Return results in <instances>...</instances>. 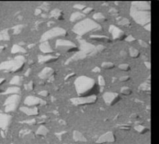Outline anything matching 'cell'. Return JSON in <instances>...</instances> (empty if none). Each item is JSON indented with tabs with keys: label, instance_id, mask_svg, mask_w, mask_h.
I'll return each mask as SVG.
<instances>
[{
	"label": "cell",
	"instance_id": "1",
	"mask_svg": "<svg viewBox=\"0 0 159 144\" xmlns=\"http://www.w3.org/2000/svg\"><path fill=\"white\" fill-rule=\"evenodd\" d=\"M75 88L79 97L88 96L96 89V82L92 78L82 75L75 79Z\"/></svg>",
	"mask_w": 159,
	"mask_h": 144
},
{
	"label": "cell",
	"instance_id": "2",
	"mask_svg": "<svg viewBox=\"0 0 159 144\" xmlns=\"http://www.w3.org/2000/svg\"><path fill=\"white\" fill-rule=\"evenodd\" d=\"M101 30L102 26L90 18H85L80 22H78L72 28L73 32L79 37H83L89 33Z\"/></svg>",
	"mask_w": 159,
	"mask_h": 144
},
{
	"label": "cell",
	"instance_id": "3",
	"mask_svg": "<svg viewBox=\"0 0 159 144\" xmlns=\"http://www.w3.org/2000/svg\"><path fill=\"white\" fill-rule=\"evenodd\" d=\"M27 62L25 57L22 54L16 55L13 59L0 64V71H7L11 73H17L21 71Z\"/></svg>",
	"mask_w": 159,
	"mask_h": 144
},
{
	"label": "cell",
	"instance_id": "4",
	"mask_svg": "<svg viewBox=\"0 0 159 144\" xmlns=\"http://www.w3.org/2000/svg\"><path fill=\"white\" fill-rule=\"evenodd\" d=\"M130 15L135 23L142 27H144L148 23H151V12L140 11L131 6Z\"/></svg>",
	"mask_w": 159,
	"mask_h": 144
},
{
	"label": "cell",
	"instance_id": "5",
	"mask_svg": "<svg viewBox=\"0 0 159 144\" xmlns=\"http://www.w3.org/2000/svg\"><path fill=\"white\" fill-rule=\"evenodd\" d=\"M67 35V30L62 28V27H53V28L43 33L40 39V42H46V41H49L51 39L56 38V37H65Z\"/></svg>",
	"mask_w": 159,
	"mask_h": 144
},
{
	"label": "cell",
	"instance_id": "6",
	"mask_svg": "<svg viewBox=\"0 0 159 144\" xmlns=\"http://www.w3.org/2000/svg\"><path fill=\"white\" fill-rule=\"evenodd\" d=\"M55 47L63 53H76L79 50V47L75 43L64 39H58L56 41Z\"/></svg>",
	"mask_w": 159,
	"mask_h": 144
},
{
	"label": "cell",
	"instance_id": "7",
	"mask_svg": "<svg viewBox=\"0 0 159 144\" xmlns=\"http://www.w3.org/2000/svg\"><path fill=\"white\" fill-rule=\"evenodd\" d=\"M21 102V96L19 95H10L5 101L4 106H5V112H13L18 109L19 103Z\"/></svg>",
	"mask_w": 159,
	"mask_h": 144
},
{
	"label": "cell",
	"instance_id": "8",
	"mask_svg": "<svg viewBox=\"0 0 159 144\" xmlns=\"http://www.w3.org/2000/svg\"><path fill=\"white\" fill-rule=\"evenodd\" d=\"M97 96L96 95H91L85 96V97H75V98H71L70 101L74 106H82L94 104L97 101Z\"/></svg>",
	"mask_w": 159,
	"mask_h": 144
},
{
	"label": "cell",
	"instance_id": "9",
	"mask_svg": "<svg viewBox=\"0 0 159 144\" xmlns=\"http://www.w3.org/2000/svg\"><path fill=\"white\" fill-rule=\"evenodd\" d=\"M79 44H80V46H79L80 50H79L82 51L87 57H90V56L92 57V56H95L99 54L96 46H95L91 43L87 42L86 41H84V40H80Z\"/></svg>",
	"mask_w": 159,
	"mask_h": 144
},
{
	"label": "cell",
	"instance_id": "10",
	"mask_svg": "<svg viewBox=\"0 0 159 144\" xmlns=\"http://www.w3.org/2000/svg\"><path fill=\"white\" fill-rule=\"evenodd\" d=\"M103 99L107 106H113L120 102V96L118 93L113 92H106L103 95Z\"/></svg>",
	"mask_w": 159,
	"mask_h": 144
},
{
	"label": "cell",
	"instance_id": "11",
	"mask_svg": "<svg viewBox=\"0 0 159 144\" xmlns=\"http://www.w3.org/2000/svg\"><path fill=\"white\" fill-rule=\"evenodd\" d=\"M24 104L27 107H36V106H46L47 102L43 98L33 95H29L24 99Z\"/></svg>",
	"mask_w": 159,
	"mask_h": 144
},
{
	"label": "cell",
	"instance_id": "12",
	"mask_svg": "<svg viewBox=\"0 0 159 144\" xmlns=\"http://www.w3.org/2000/svg\"><path fill=\"white\" fill-rule=\"evenodd\" d=\"M109 32L112 35L113 41H123L126 38V33L124 31L120 30L119 27L114 25H110L109 27Z\"/></svg>",
	"mask_w": 159,
	"mask_h": 144
},
{
	"label": "cell",
	"instance_id": "13",
	"mask_svg": "<svg viewBox=\"0 0 159 144\" xmlns=\"http://www.w3.org/2000/svg\"><path fill=\"white\" fill-rule=\"evenodd\" d=\"M116 140H117V138H116L114 133L112 131H109V132H106L104 134L101 135L96 140V143L99 144L109 143H113L115 142Z\"/></svg>",
	"mask_w": 159,
	"mask_h": 144
},
{
	"label": "cell",
	"instance_id": "14",
	"mask_svg": "<svg viewBox=\"0 0 159 144\" xmlns=\"http://www.w3.org/2000/svg\"><path fill=\"white\" fill-rule=\"evenodd\" d=\"M12 120H13V117L10 114L1 113L0 114V128L4 130L7 129L11 125Z\"/></svg>",
	"mask_w": 159,
	"mask_h": 144
},
{
	"label": "cell",
	"instance_id": "15",
	"mask_svg": "<svg viewBox=\"0 0 159 144\" xmlns=\"http://www.w3.org/2000/svg\"><path fill=\"white\" fill-rule=\"evenodd\" d=\"M131 6L140 11L151 12V4L148 2L144 1H136L131 3Z\"/></svg>",
	"mask_w": 159,
	"mask_h": 144
},
{
	"label": "cell",
	"instance_id": "16",
	"mask_svg": "<svg viewBox=\"0 0 159 144\" xmlns=\"http://www.w3.org/2000/svg\"><path fill=\"white\" fill-rule=\"evenodd\" d=\"M54 73L55 71L53 68L50 67H46L40 71V73L38 74V76L40 79L45 80V79H49L54 77Z\"/></svg>",
	"mask_w": 159,
	"mask_h": 144
},
{
	"label": "cell",
	"instance_id": "17",
	"mask_svg": "<svg viewBox=\"0 0 159 144\" xmlns=\"http://www.w3.org/2000/svg\"><path fill=\"white\" fill-rule=\"evenodd\" d=\"M37 58H38V62L40 64H49L56 61L58 59V57L51 55V54H40Z\"/></svg>",
	"mask_w": 159,
	"mask_h": 144
},
{
	"label": "cell",
	"instance_id": "18",
	"mask_svg": "<svg viewBox=\"0 0 159 144\" xmlns=\"http://www.w3.org/2000/svg\"><path fill=\"white\" fill-rule=\"evenodd\" d=\"M19 110L25 114L27 116H36L40 113V110L36 107H27V106H23L19 109Z\"/></svg>",
	"mask_w": 159,
	"mask_h": 144
},
{
	"label": "cell",
	"instance_id": "19",
	"mask_svg": "<svg viewBox=\"0 0 159 144\" xmlns=\"http://www.w3.org/2000/svg\"><path fill=\"white\" fill-rule=\"evenodd\" d=\"M87 58V56L83 53L82 51L81 50H79L77 51L75 54L73 56H71V58H68V59L65 62V64H70L73 63V62L78 61H82V60H85Z\"/></svg>",
	"mask_w": 159,
	"mask_h": 144
},
{
	"label": "cell",
	"instance_id": "20",
	"mask_svg": "<svg viewBox=\"0 0 159 144\" xmlns=\"http://www.w3.org/2000/svg\"><path fill=\"white\" fill-rule=\"evenodd\" d=\"M39 49H40V50L41 51L42 54H50L54 53V49L51 47L50 43L48 42V41L40 43V46H39Z\"/></svg>",
	"mask_w": 159,
	"mask_h": 144
},
{
	"label": "cell",
	"instance_id": "21",
	"mask_svg": "<svg viewBox=\"0 0 159 144\" xmlns=\"http://www.w3.org/2000/svg\"><path fill=\"white\" fill-rule=\"evenodd\" d=\"M85 18V15L83 14L82 12H75L70 16V21L71 23H77V22H80Z\"/></svg>",
	"mask_w": 159,
	"mask_h": 144
},
{
	"label": "cell",
	"instance_id": "22",
	"mask_svg": "<svg viewBox=\"0 0 159 144\" xmlns=\"http://www.w3.org/2000/svg\"><path fill=\"white\" fill-rule=\"evenodd\" d=\"M90 39L93 40L95 41H99V42H103V43H111L112 40L107 36L105 35H91Z\"/></svg>",
	"mask_w": 159,
	"mask_h": 144
},
{
	"label": "cell",
	"instance_id": "23",
	"mask_svg": "<svg viewBox=\"0 0 159 144\" xmlns=\"http://www.w3.org/2000/svg\"><path fill=\"white\" fill-rule=\"evenodd\" d=\"M93 19H94V21L96 22V23H106V22H107L108 19L107 17L104 15L103 13H96L93 14V16H92Z\"/></svg>",
	"mask_w": 159,
	"mask_h": 144
},
{
	"label": "cell",
	"instance_id": "24",
	"mask_svg": "<svg viewBox=\"0 0 159 144\" xmlns=\"http://www.w3.org/2000/svg\"><path fill=\"white\" fill-rule=\"evenodd\" d=\"M51 16L57 20H62V19H64V13L62 10L54 9L51 12Z\"/></svg>",
	"mask_w": 159,
	"mask_h": 144
},
{
	"label": "cell",
	"instance_id": "25",
	"mask_svg": "<svg viewBox=\"0 0 159 144\" xmlns=\"http://www.w3.org/2000/svg\"><path fill=\"white\" fill-rule=\"evenodd\" d=\"M11 53L13 54H27V51L25 48L23 46H20L19 44H14L11 49Z\"/></svg>",
	"mask_w": 159,
	"mask_h": 144
},
{
	"label": "cell",
	"instance_id": "26",
	"mask_svg": "<svg viewBox=\"0 0 159 144\" xmlns=\"http://www.w3.org/2000/svg\"><path fill=\"white\" fill-rule=\"evenodd\" d=\"M72 137L73 140L76 141V142H86L87 141L86 138L85 137L84 135L81 133V132H79V131H74L72 134Z\"/></svg>",
	"mask_w": 159,
	"mask_h": 144
},
{
	"label": "cell",
	"instance_id": "27",
	"mask_svg": "<svg viewBox=\"0 0 159 144\" xmlns=\"http://www.w3.org/2000/svg\"><path fill=\"white\" fill-rule=\"evenodd\" d=\"M21 92V89L19 87L16 86H11L10 88H8L5 92H3L4 95H19V93Z\"/></svg>",
	"mask_w": 159,
	"mask_h": 144
},
{
	"label": "cell",
	"instance_id": "28",
	"mask_svg": "<svg viewBox=\"0 0 159 144\" xmlns=\"http://www.w3.org/2000/svg\"><path fill=\"white\" fill-rule=\"evenodd\" d=\"M23 77L19 76V75H16V76L13 77V78L10 80V85H12L13 86L19 87L23 85Z\"/></svg>",
	"mask_w": 159,
	"mask_h": 144
},
{
	"label": "cell",
	"instance_id": "29",
	"mask_svg": "<svg viewBox=\"0 0 159 144\" xmlns=\"http://www.w3.org/2000/svg\"><path fill=\"white\" fill-rule=\"evenodd\" d=\"M48 133H49V130L44 125L40 126L36 131V134L37 136H40V137H45V136H47L48 134Z\"/></svg>",
	"mask_w": 159,
	"mask_h": 144
},
{
	"label": "cell",
	"instance_id": "30",
	"mask_svg": "<svg viewBox=\"0 0 159 144\" xmlns=\"http://www.w3.org/2000/svg\"><path fill=\"white\" fill-rule=\"evenodd\" d=\"M10 30L6 29L0 32V41H9L10 40Z\"/></svg>",
	"mask_w": 159,
	"mask_h": 144
},
{
	"label": "cell",
	"instance_id": "31",
	"mask_svg": "<svg viewBox=\"0 0 159 144\" xmlns=\"http://www.w3.org/2000/svg\"><path fill=\"white\" fill-rule=\"evenodd\" d=\"M117 23L120 26L125 27H129L131 26V23H130V19L126 17H120L119 19H117Z\"/></svg>",
	"mask_w": 159,
	"mask_h": 144
},
{
	"label": "cell",
	"instance_id": "32",
	"mask_svg": "<svg viewBox=\"0 0 159 144\" xmlns=\"http://www.w3.org/2000/svg\"><path fill=\"white\" fill-rule=\"evenodd\" d=\"M129 55H130V58L136 59V58H138L140 57V53L137 48H134L131 47L129 48Z\"/></svg>",
	"mask_w": 159,
	"mask_h": 144
},
{
	"label": "cell",
	"instance_id": "33",
	"mask_svg": "<svg viewBox=\"0 0 159 144\" xmlns=\"http://www.w3.org/2000/svg\"><path fill=\"white\" fill-rule=\"evenodd\" d=\"M134 129L140 134H145V133L149 132V128L144 126L143 125H137L134 126Z\"/></svg>",
	"mask_w": 159,
	"mask_h": 144
},
{
	"label": "cell",
	"instance_id": "34",
	"mask_svg": "<svg viewBox=\"0 0 159 144\" xmlns=\"http://www.w3.org/2000/svg\"><path fill=\"white\" fill-rule=\"evenodd\" d=\"M25 26L23 25V24H18V25L15 26L12 28L13 30V33L14 35H19V33H21V32L23 31V28H24Z\"/></svg>",
	"mask_w": 159,
	"mask_h": 144
},
{
	"label": "cell",
	"instance_id": "35",
	"mask_svg": "<svg viewBox=\"0 0 159 144\" xmlns=\"http://www.w3.org/2000/svg\"><path fill=\"white\" fill-rule=\"evenodd\" d=\"M101 66L103 69H106V70H111L115 67V64H114L113 62H109V61L103 62Z\"/></svg>",
	"mask_w": 159,
	"mask_h": 144
},
{
	"label": "cell",
	"instance_id": "36",
	"mask_svg": "<svg viewBox=\"0 0 159 144\" xmlns=\"http://www.w3.org/2000/svg\"><path fill=\"white\" fill-rule=\"evenodd\" d=\"M120 94H122L123 95L128 96L132 94V90L127 86H123L120 89Z\"/></svg>",
	"mask_w": 159,
	"mask_h": 144
},
{
	"label": "cell",
	"instance_id": "37",
	"mask_svg": "<svg viewBox=\"0 0 159 144\" xmlns=\"http://www.w3.org/2000/svg\"><path fill=\"white\" fill-rule=\"evenodd\" d=\"M35 88V83L33 81H30L29 82L27 83V85H25V89L26 90L28 91V92H30V91H33L34 89Z\"/></svg>",
	"mask_w": 159,
	"mask_h": 144
},
{
	"label": "cell",
	"instance_id": "38",
	"mask_svg": "<svg viewBox=\"0 0 159 144\" xmlns=\"http://www.w3.org/2000/svg\"><path fill=\"white\" fill-rule=\"evenodd\" d=\"M118 67L120 71H129L130 70V67L128 64H120Z\"/></svg>",
	"mask_w": 159,
	"mask_h": 144
},
{
	"label": "cell",
	"instance_id": "39",
	"mask_svg": "<svg viewBox=\"0 0 159 144\" xmlns=\"http://www.w3.org/2000/svg\"><path fill=\"white\" fill-rule=\"evenodd\" d=\"M98 84L101 87V89H103L104 86L106 85V81L105 78H104L103 76H102V75H100V76H98Z\"/></svg>",
	"mask_w": 159,
	"mask_h": 144
},
{
	"label": "cell",
	"instance_id": "40",
	"mask_svg": "<svg viewBox=\"0 0 159 144\" xmlns=\"http://www.w3.org/2000/svg\"><path fill=\"white\" fill-rule=\"evenodd\" d=\"M109 13L113 16L117 17L120 15V11L118 10H117L116 8H110L109 10Z\"/></svg>",
	"mask_w": 159,
	"mask_h": 144
},
{
	"label": "cell",
	"instance_id": "41",
	"mask_svg": "<svg viewBox=\"0 0 159 144\" xmlns=\"http://www.w3.org/2000/svg\"><path fill=\"white\" fill-rule=\"evenodd\" d=\"M73 8L75 9V10H79V12H82L86 8V6H85V5H83V4H75L73 6Z\"/></svg>",
	"mask_w": 159,
	"mask_h": 144
},
{
	"label": "cell",
	"instance_id": "42",
	"mask_svg": "<svg viewBox=\"0 0 159 144\" xmlns=\"http://www.w3.org/2000/svg\"><path fill=\"white\" fill-rule=\"evenodd\" d=\"M139 89L140 91H150L151 90V88H150V85L147 83H143L141 85L139 86Z\"/></svg>",
	"mask_w": 159,
	"mask_h": 144
},
{
	"label": "cell",
	"instance_id": "43",
	"mask_svg": "<svg viewBox=\"0 0 159 144\" xmlns=\"http://www.w3.org/2000/svg\"><path fill=\"white\" fill-rule=\"evenodd\" d=\"M138 43H139L140 46L141 47L144 48V49H148V48H149L150 47L149 44H148L146 41H143V40H139V41H138Z\"/></svg>",
	"mask_w": 159,
	"mask_h": 144
},
{
	"label": "cell",
	"instance_id": "44",
	"mask_svg": "<svg viewBox=\"0 0 159 144\" xmlns=\"http://www.w3.org/2000/svg\"><path fill=\"white\" fill-rule=\"evenodd\" d=\"M94 11V9L92 7H86L85 9L84 10H83L82 13L83 14H85V15H88V14H90L91 13H92V12Z\"/></svg>",
	"mask_w": 159,
	"mask_h": 144
},
{
	"label": "cell",
	"instance_id": "45",
	"mask_svg": "<svg viewBox=\"0 0 159 144\" xmlns=\"http://www.w3.org/2000/svg\"><path fill=\"white\" fill-rule=\"evenodd\" d=\"M36 119H31L29 120H24V121H22L23 123H25V124H29V125H34L36 124Z\"/></svg>",
	"mask_w": 159,
	"mask_h": 144
},
{
	"label": "cell",
	"instance_id": "46",
	"mask_svg": "<svg viewBox=\"0 0 159 144\" xmlns=\"http://www.w3.org/2000/svg\"><path fill=\"white\" fill-rule=\"evenodd\" d=\"M96 48H97V51L99 54H100V53H102V52L105 51V50H106V47L105 46H103V45L101 44L97 45V46H96Z\"/></svg>",
	"mask_w": 159,
	"mask_h": 144
},
{
	"label": "cell",
	"instance_id": "47",
	"mask_svg": "<svg viewBox=\"0 0 159 144\" xmlns=\"http://www.w3.org/2000/svg\"><path fill=\"white\" fill-rule=\"evenodd\" d=\"M130 76H128V75H123V76H121V77L120 78L119 80L120 81H122V82H126V81H130Z\"/></svg>",
	"mask_w": 159,
	"mask_h": 144
},
{
	"label": "cell",
	"instance_id": "48",
	"mask_svg": "<svg viewBox=\"0 0 159 144\" xmlns=\"http://www.w3.org/2000/svg\"><path fill=\"white\" fill-rule=\"evenodd\" d=\"M125 41L128 43H132V42H134V41H136V39L134 38L132 35H128V36H127V37H126V38H125Z\"/></svg>",
	"mask_w": 159,
	"mask_h": 144
},
{
	"label": "cell",
	"instance_id": "49",
	"mask_svg": "<svg viewBox=\"0 0 159 144\" xmlns=\"http://www.w3.org/2000/svg\"><path fill=\"white\" fill-rule=\"evenodd\" d=\"M38 95L40 96H41V97H48L49 95V92L47 90H43L40 91V92L38 93Z\"/></svg>",
	"mask_w": 159,
	"mask_h": 144
},
{
	"label": "cell",
	"instance_id": "50",
	"mask_svg": "<svg viewBox=\"0 0 159 144\" xmlns=\"http://www.w3.org/2000/svg\"><path fill=\"white\" fill-rule=\"evenodd\" d=\"M120 57H122V58H127V56H128V53H127V51H125V50H122V51H120Z\"/></svg>",
	"mask_w": 159,
	"mask_h": 144
},
{
	"label": "cell",
	"instance_id": "51",
	"mask_svg": "<svg viewBox=\"0 0 159 144\" xmlns=\"http://www.w3.org/2000/svg\"><path fill=\"white\" fill-rule=\"evenodd\" d=\"M75 75V73H74V72H73V73L69 74V75H68L67 76H66V77L65 78V81H68V80H69V79L71 78L72 77H74Z\"/></svg>",
	"mask_w": 159,
	"mask_h": 144
},
{
	"label": "cell",
	"instance_id": "52",
	"mask_svg": "<svg viewBox=\"0 0 159 144\" xmlns=\"http://www.w3.org/2000/svg\"><path fill=\"white\" fill-rule=\"evenodd\" d=\"M92 72H94V73H100L101 72V68L100 67H95L93 69H92Z\"/></svg>",
	"mask_w": 159,
	"mask_h": 144
},
{
	"label": "cell",
	"instance_id": "53",
	"mask_svg": "<svg viewBox=\"0 0 159 144\" xmlns=\"http://www.w3.org/2000/svg\"><path fill=\"white\" fill-rule=\"evenodd\" d=\"M34 14L35 16L41 15V14H42V10H41V9H36L34 12Z\"/></svg>",
	"mask_w": 159,
	"mask_h": 144
},
{
	"label": "cell",
	"instance_id": "54",
	"mask_svg": "<svg viewBox=\"0 0 159 144\" xmlns=\"http://www.w3.org/2000/svg\"><path fill=\"white\" fill-rule=\"evenodd\" d=\"M144 29L146 30H148V31H151V23H148V24H147L146 26H144Z\"/></svg>",
	"mask_w": 159,
	"mask_h": 144
},
{
	"label": "cell",
	"instance_id": "55",
	"mask_svg": "<svg viewBox=\"0 0 159 144\" xmlns=\"http://www.w3.org/2000/svg\"><path fill=\"white\" fill-rule=\"evenodd\" d=\"M144 64H145L146 67H147L148 70L151 69V63H150L149 61H145L144 62Z\"/></svg>",
	"mask_w": 159,
	"mask_h": 144
},
{
	"label": "cell",
	"instance_id": "56",
	"mask_svg": "<svg viewBox=\"0 0 159 144\" xmlns=\"http://www.w3.org/2000/svg\"><path fill=\"white\" fill-rule=\"evenodd\" d=\"M30 73H31V69H30V68H29V69H28L27 71V72L25 73V76L28 77V76H29V75H30Z\"/></svg>",
	"mask_w": 159,
	"mask_h": 144
},
{
	"label": "cell",
	"instance_id": "57",
	"mask_svg": "<svg viewBox=\"0 0 159 144\" xmlns=\"http://www.w3.org/2000/svg\"><path fill=\"white\" fill-rule=\"evenodd\" d=\"M6 82V79L5 78H0V85H2L3 83Z\"/></svg>",
	"mask_w": 159,
	"mask_h": 144
},
{
	"label": "cell",
	"instance_id": "58",
	"mask_svg": "<svg viewBox=\"0 0 159 144\" xmlns=\"http://www.w3.org/2000/svg\"><path fill=\"white\" fill-rule=\"evenodd\" d=\"M35 44H30L29 46H28V48H29V49H32L33 47H35Z\"/></svg>",
	"mask_w": 159,
	"mask_h": 144
}]
</instances>
